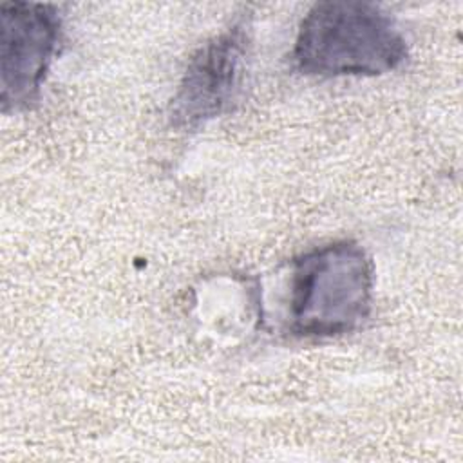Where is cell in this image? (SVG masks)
I'll list each match as a JSON object with an SVG mask.
<instances>
[{
	"mask_svg": "<svg viewBox=\"0 0 463 463\" xmlns=\"http://www.w3.org/2000/svg\"><path fill=\"white\" fill-rule=\"evenodd\" d=\"M374 264L354 241H335L289 264L286 333L304 340L349 335L373 309Z\"/></svg>",
	"mask_w": 463,
	"mask_h": 463,
	"instance_id": "cell-1",
	"label": "cell"
},
{
	"mask_svg": "<svg viewBox=\"0 0 463 463\" xmlns=\"http://www.w3.org/2000/svg\"><path fill=\"white\" fill-rule=\"evenodd\" d=\"M409 56L396 20L371 2H317L298 25L293 63L300 74L318 78L380 76Z\"/></svg>",
	"mask_w": 463,
	"mask_h": 463,
	"instance_id": "cell-2",
	"label": "cell"
},
{
	"mask_svg": "<svg viewBox=\"0 0 463 463\" xmlns=\"http://www.w3.org/2000/svg\"><path fill=\"white\" fill-rule=\"evenodd\" d=\"M251 52L246 16L206 40L188 60L168 109L170 125L195 130L235 110L241 103Z\"/></svg>",
	"mask_w": 463,
	"mask_h": 463,
	"instance_id": "cell-3",
	"label": "cell"
},
{
	"mask_svg": "<svg viewBox=\"0 0 463 463\" xmlns=\"http://www.w3.org/2000/svg\"><path fill=\"white\" fill-rule=\"evenodd\" d=\"M56 5L4 2L0 9V105L2 112L33 109L61 45Z\"/></svg>",
	"mask_w": 463,
	"mask_h": 463,
	"instance_id": "cell-4",
	"label": "cell"
}]
</instances>
